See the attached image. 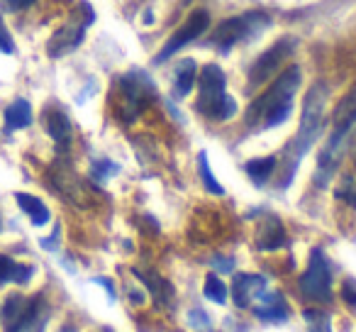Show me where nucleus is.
<instances>
[{"instance_id": "nucleus-1", "label": "nucleus", "mask_w": 356, "mask_h": 332, "mask_svg": "<svg viewBox=\"0 0 356 332\" xmlns=\"http://www.w3.org/2000/svg\"><path fill=\"white\" fill-rule=\"evenodd\" d=\"M300 69L291 66L273 81L271 88H266L259 98H254L252 105L247 108L249 127L268 129L286 122L293 113V98H296L298 88H300Z\"/></svg>"}, {"instance_id": "nucleus-18", "label": "nucleus", "mask_w": 356, "mask_h": 332, "mask_svg": "<svg viewBox=\"0 0 356 332\" xmlns=\"http://www.w3.org/2000/svg\"><path fill=\"white\" fill-rule=\"evenodd\" d=\"M32 276V269L30 267H22V264H15L10 257L6 254H0V286L8 281H15V283H27Z\"/></svg>"}, {"instance_id": "nucleus-16", "label": "nucleus", "mask_w": 356, "mask_h": 332, "mask_svg": "<svg viewBox=\"0 0 356 332\" xmlns=\"http://www.w3.org/2000/svg\"><path fill=\"white\" fill-rule=\"evenodd\" d=\"M44 127L47 132L51 134V139L59 144L69 142L71 137V122L69 118H66L61 110H49V113H44Z\"/></svg>"}, {"instance_id": "nucleus-15", "label": "nucleus", "mask_w": 356, "mask_h": 332, "mask_svg": "<svg viewBox=\"0 0 356 332\" xmlns=\"http://www.w3.org/2000/svg\"><path fill=\"white\" fill-rule=\"evenodd\" d=\"M195 76H198L195 61L193 59L181 61V64L176 66V71H173V95H176V98L188 95L191 88H193V84H195Z\"/></svg>"}, {"instance_id": "nucleus-7", "label": "nucleus", "mask_w": 356, "mask_h": 332, "mask_svg": "<svg viewBox=\"0 0 356 332\" xmlns=\"http://www.w3.org/2000/svg\"><path fill=\"white\" fill-rule=\"evenodd\" d=\"M296 49V40H278L273 47H268L261 56L252 64L249 69V90L259 88L261 84H266L271 76H276V71L281 69V64L293 54Z\"/></svg>"}, {"instance_id": "nucleus-12", "label": "nucleus", "mask_w": 356, "mask_h": 332, "mask_svg": "<svg viewBox=\"0 0 356 332\" xmlns=\"http://www.w3.org/2000/svg\"><path fill=\"white\" fill-rule=\"evenodd\" d=\"M122 90H124V103H127V113L137 115L144 105V98L152 90V84H149L147 76H137L129 74L122 79Z\"/></svg>"}, {"instance_id": "nucleus-21", "label": "nucleus", "mask_w": 356, "mask_h": 332, "mask_svg": "<svg viewBox=\"0 0 356 332\" xmlns=\"http://www.w3.org/2000/svg\"><path fill=\"white\" fill-rule=\"evenodd\" d=\"M32 122V108L27 100H15L10 108L6 110V125L10 129H22Z\"/></svg>"}, {"instance_id": "nucleus-17", "label": "nucleus", "mask_w": 356, "mask_h": 332, "mask_svg": "<svg viewBox=\"0 0 356 332\" xmlns=\"http://www.w3.org/2000/svg\"><path fill=\"white\" fill-rule=\"evenodd\" d=\"M15 200L35 225H47V223H49V208H47L40 198H35V196H30V193H17Z\"/></svg>"}, {"instance_id": "nucleus-20", "label": "nucleus", "mask_w": 356, "mask_h": 332, "mask_svg": "<svg viewBox=\"0 0 356 332\" xmlns=\"http://www.w3.org/2000/svg\"><path fill=\"white\" fill-rule=\"evenodd\" d=\"M244 171H247L249 179H252L254 184H266V181L271 179L273 171H276V157L252 159V161H247Z\"/></svg>"}, {"instance_id": "nucleus-30", "label": "nucleus", "mask_w": 356, "mask_h": 332, "mask_svg": "<svg viewBox=\"0 0 356 332\" xmlns=\"http://www.w3.org/2000/svg\"><path fill=\"white\" fill-rule=\"evenodd\" d=\"M213 269L215 271H232L234 269V259H229V257H215L213 259Z\"/></svg>"}, {"instance_id": "nucleus-9", "label": "nucleus", "mask_w": 356, "mask_h": 332, "mask_svg": "<svg viewBox=\"0 0 356 332\" xmlns=\"http://www.w3.org/2000/svg\"><path fill=\"white\" fill-rule=\"evenodd\" d=\"M254 315L266 322H281L291 315V308H288L286 298H283L281 293L264 288V291L254 298Z\"/></svg>"}, {"instance_id": "nucleus-31", "label": "nucleus", "mask_w": 356, "mask_h": 332, "mask_svg": "<svg viewBox=\"0 0 356 332\" xmlns=\"http://www.w3.org/2000/svg\"><path fill=\"white\" fill-rule=\"evenodd\" d=\"M32 3H37V0H3V6H6L8 10H25Z\"/></svg>"}, {"instance_id": "nucleus-19", "label": "nucleus", "mask_w": 356, "mask_h": 332, "mask_svg": "<svg viewBox=\"0 0 356 332\" xmlns=\"http://www.w3.org/2000/svg\"><path fill=\"white\" fill-rule=\"evenodd\" d=\"M30 303L32 298H25V296H10L6 301V306H3V322H6V327L10 330L13 325H17V322L25 317V313L30 310Z\"/></svg>"}, {"instance_id": "nucleus-3", "label": "nucleus", "mask_w": 356, "mask_h": 332, "mask_svg": "<svg viewBox=\"0 0 356 332\" xmlns=\"http://www.w3.org/2000/svg\"><path fill=\"white\" fill-rule=\"evenodd\" d=\"M332 122H334V129H332L327 144L322 147L320 161H317V184L320 186H325L330 181V176L334 174L337 164H339L341 144H344L346 134L356 125V86L339 100V105L334 108V115H332Z\"/></svg>"}, {"instance_id": "nucleus-2", "label": "nucleus", "mask_w": 356, "mask_h": 332, "mask_svg": "<svg viewBox=\"0 0 356 332\" xmlns=\"http://www.w3.org/2000/svg\"><path fill=\"white\" fill-rule=\"evenodd\" d=\"M327 90L325 84H315L310 90L305 93L302 100V118H300V129H298L296 139L288 147V181H291L293 171H296L298 161L305 157L312 149V144L320 139V132L325 127V105H327Z\"/></svg>"}, {"instance_id": "nucleus-29", "label": "nucleus", "mask_w": 356, "mask_h": 332, "mask_svg": "<svg viewBox=\"0 0 356 332\" xmlns=\"http://www.w3.org/2000/svg\"><path fill=\"white\" fill-rule=\"evenodd\" d=\"M341 298H344L346 306L356 308V281H351V278H346L344 286H341Z\"/></svg>"}, {"instance_id": "nucleus-28", "label": "nucleus", "mask_w": 356, "mask_h": 332, "mask_svg": "<svg viewBox=\"0 0 356 332\" xmlns=\"http://www.w3.org/2000/svg\"><path fill=\"white\" fill-rule=\"evenodd\" d=\"M0 52H3V54H13V52H15V45H13V35L8 32L3 17H0Z\"/></svg>"}, {"instance_id": "nucleus-26", "label": "nucleus", "mask_w": 356, "mask_h": 332, "mask_svg": "<svg viewBox=\"0 0 356 332\" xmlns=\"http://www.w3.org/2000/svg\"><path fill=\"white\" fill-rule=\"evenodd\" d=\"M198 169H200V179H203V186L210 191L213 196H222L225 189L218 184V179L213 176V169H210V164H208V154L200 152L198 154Z\"/></svg>"}, {"instance_id": "nucleus-8", "label": "nucleus", "mask_w": 356, "mask_h": 332, "mask_svg": "<svg viewBox=\"0 0 356 332\" xmlns=\"http://www.w3.org/2000/svg\"><path fill=\"white\" fill-rule=\"evenodd\" d=\"M210 25V15L205 10H195L188 15V20L184 22V25L178 27L176 32H173L171 37H168V42L163 45V49L159 52L156 56V64H161L163 59H168V56H173L176 52H181L186 45H191L193 40H198L200 35H203L205 30H208Z\"/></svg>"}, {"instance_id": "nucleus-11", "label": "nucleus", "mask_w": 356, "mask_h": 332, "mask_svg": "<svg viewBox=\"0 0 356 332\" xmlns=\"http://www.w3.org/2000/svg\"><path fill=\"white\" fill-rule=\"evenodd\" d=\"M47 320H49V306L44 303V296H35L25 317L17 325H13L8 332H44Z\"/></svg>"}, {"instance_id": "nucleus-10", "label": "nucleus", "mask_w": 356, "mask_h": 332, "mask_svg": "<svg viewBox=\"0 0 356 332\" xmlns=\"http://www.w3.org/2000/svg\"><path fill=\"white\" fill-rule=\"evenodd\" d=\"M266 288V278L259 274H237L232 283V298L237 308H249L254 298Z\"/></svg>"}, {"instance_id": "nucleus-25", "label": "nucleus", "mask_w": 356, "mask_h": 332, "mask_svg": "<svg viewBox=\"0 0 356 332\" xmlns=\"http://www.w3.org/2000/svg\"><path fill=\"white\" fill-rule=\"evenodd\" d=\"M302 320L307 325V332H332V317L325 310L315 308V310L302 313Z\"/></svg>"}, {"instance_id": "nucleus-13", "label": "nucleus", "mask_w": 356, "mask_h": 332, "mask_svg": "<svg viewBox=\"0 0 356 332\" xmlns=\"http://www.w3.org/2000/svg\"><path fill=\"white\" fill-rule=\"evenodd\" d=\"M83 35H86V25H79V27H76V25H66V27H61V30L49 40V47H47V52H49V56L69 54V52H74L76 47L83 42Z\"/></svg>"}, {"instance_id": "nucleus-5", "label": "nucleus", "mask_w": 356, "mask_h": 332, "mask_svg": "<svg viewBox=\"0 0 356 332\" xmlns=\"http://www.w3.org/2000/svg\"><path fill=\"white\" fill-rule=\"evenodd\" d=\"M298 286H300V293L307 301H315V303L332 301V269L320 249H312L310 262H307V269L302 271Z\"/></svg>"}, {"instance_id": "nucleus-4", "label": "nucleus", "mask_w": 356, "mask_h": 332, "mask_svg": "<svg viewBox=\"0 0 356 332\" xmlns=\"http://www.w3.org/2000/svg\"><path fill=\"white\" fill-rule=\"evenodd\" d=\"M200 86V98H198V110L210 120H229L237 113V103H234L232 95L225 93L227 88V79H225V71L218 64L203 66L198 76Z\"/></svg>"}, {"instance_id": "nucleus-6", "label": "nucleus", "mask_w": 356, "mask_h": 332, "mask_svg": "<svg viewBox=\"0 0 356 332\" xmlns=\"http://www.w3.org/2000/svg\"><path fill=\"white\" fill-rule=\"evenodd\" d=\"M266 20L268 17L261 15V13H247V15L229 17V20L220 22L218 30L213 32V40L210 42H213V47H218V49L227 52L229 47H234L237 42L252 37L259 27L266 25Z\"/></svg>"}, {"instance_id": "nucleus-22", "label": "nucleus", "mask_w": 356, "mask_h": 332, "mask_svg": "<svg viewBox=\"0 0 356 332\" xmlns=\"http://www.w3.org/2000/svg\"><path fill=\"white\" fill-rule=\"evenodd\" d=\"M134 276H137L139 281L149 288V293H152L156 303H163V301H166V296H171V288H168V283L161 281L159 276H154V274H147V271H142V269H134Z\"/></svg>"}, {"instance_id": "nucleus-24", "label": "nucleus", "mask_w": 356, "mask_h": 332, "mask_svg": "<svg viewBox=\"0 0 356 332\" xmlns=\"http://www.w3.org/2000/svg\"><path fill=\"white\" fill-rule=\"evenodd\" d=\"M205 296L210 298L213 303H218V306H225L227 303V296H229V288L225 286V281L220 276H215V274H208V278H205Z\"/></svg>"}, {"instance_id": "nucleus-32", "label": "nucleus", "mask_w": 356, "mask_h": 332, "mask_svg": "<svg viewBox=\"0 0 356 332\" xmlns=\"http://www.w3.org/2000/svg\"><path fill=\"white\" fill-rule=\"evenodd\" d=\"M61 332H74V330H71V327H64V330H61Z\"/></svg>"}, {"instance_id": "nucleus-14", "label": "nucleus", "mask_w": 356, "mask_h": 332, "mask_svg": "<svg viewBox=\"0 0 356 332\" xmlns=\"http://www.w3.org/2000/svg\"><path fill=\"white\" fill-rule=\"evenodd\" d=\"M286 244V230H283L281 220L268 215L261 225H259L257 232V247L264 252H273V249H281Z\"/></svg>"}, {"instance_id": "nucleus-23", "label": "nucleus", "mask_w": 356, "mask_h": 332, "mask_svg": "<svg viewBox=\"0 0 356 332\" xmlns=\"http://www.w3.org/2000/svg\"><path fill=\"white\" fill-rule=\"evenodd\" d=\"M51 174H54V186L61 191V196H66L69 200H76V198H79V193H81L79 181L74 179V174H71V171H66V169H54Z\"/></svg>"}, {"instance_id": "nucleus-27", "label": "nucleus", "mask_w": 356, "mask_h": 332, "mask_svg": "<svg viewBox=\"0 0 356 332\" xmlns=\"http://www.w3.org/2000/svg\"><path fill=\"white\" fill-rule=\"evenodd\" d=\"M188 325L193 327L195 332H213V320L208 317V313H203L200 308H193L188 313Z\"/></svg>"}]
</instances>
